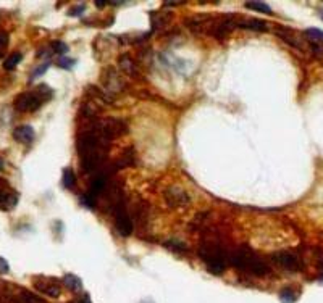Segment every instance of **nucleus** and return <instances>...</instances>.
<instances>
[{
    "label": "nucleus",
    "mask_w": 323,
    "mask_h": 303,
    "mask_svg": "<svg viewBox=\"0 0 323 303\" xmlns=\"http://www.w3.org/2000/svg\"><path fill=\"white\" fill-rule=\"evenodd\" d=\"M320 16H322V20H323V11H322V13H320Z\"/></svg>",
    "instance_id": "c756f323"
},
{
    "label": "nucleus",
    "mask_w": 323,
    "mask_h": 303,
    "mask_svg": "<svg viewBox=\"0 0 323 303\" xmlns=\"http://www.w3.org/2000/svg\"><path fill=\"white\" fill-rule=\"evenodd\" d=\"M18 192L7 189V183L3 179H0V210L3 211H10L16 207L18 203Z\"/></svg>",
    "instance_id": "6e6552de"
},
{
    "label": "nucleus",
    "mask_w": 323,
    "mask_h": 303,
    "mask_svg": "<svg viewBox=\"0 0 323 303\" xmlns=\"http://www.w3.org/2000/svg\"><path fill=\"white\" fill-rule=\"evenodd\" d=\"M0 58H2V52H0Z\"/></svg>",
    "instance_id": "7c9ffc66"
},
{
    "label": "nucleus",
    "mask_w": 323,
    "mask_h": 303,
    "mask_svg": "<svg viewBox=\"0 0 323 303\" xmlns=\"http://www.w3.org/2000/svg\"><path fill=\"white\" fill-rule=\"evenodd\" d=\"M113 213H115V227H117V231L128 237V235L133 234V221H131V216L128 213L126 210V205L123 200H118L117 205L113 207Z\"/></svg>",
    "instance_id": "7ed1b4c3"
},
{
    "label": "nucleus",
    "mask_w": 323,
    "mask_h": 303,
    "mask_svg": "<svg viewBox=\"0 0 323 303\" xmlns=\"http://www.w3.org/2000/svg\"><path fill=\"white\" fill-rule=\"evenodd\" d=\"M63 284H65V286L68 287L70 290H73V292H78V290L83 289L81 279H79V277L75 276V274H66V276L63 277Z\"/></svg>",
    "instance_id": "dca6fc26"
},
{
    "label": "nucleus",
    "mask_w": 323,
    "mask_h": 303,
    "mask_svg": "<svg viewBox=\"0 0 323 303\" xmlns=\"http://www.w3.org/2000/svg\"><path fill=\"white\" fill-rule=\"evenodd\" d=\"M84 8H86V7H84V5H79V7L71 8L68 15H70V16H79V15H81L83 11H84Z\"/></svg>",
    "instance_id": "bb28decb"
},
{
    "label": "nucleus",
    "mask_w": 323,
    "mask_h": 303,
    "mask_svg": "<svg viewBox=\"0 0 323 303\" xmlns=\"http://www.w3.org/2000/svg\"><path fill=\"white\" fill-rule=\"evenodd\" d=\"M44 99L38 90L34 92H23L15 99V108L18 112H36L44 104Z\"/></svg>",
    "instance_id": "20e7f679"
},
{
    "label": "nucleus",
    "mask_w": 323,
    "mask_h": 303,
    "mask_svg": "<svg viewBox=\"0 0 323 303\" xmlns=\"http://www.w3.org/2000/svg\"><path fill=\"white\" fill-rule=\"evenodd\" d=\"M52 48H53V52H55V53H60V55H63V53L68 52V45H66L65 42H62V40L53 42V44H52Z\"/></svg>",
    "instance_id": "4be33fe9"
},
{
    "label": "nucleus",
    "mask_w": 323,
    "mask_h": 303,
    "mask_svg": "<svg viewBox=\"0 0 323 303\" xmlns=\"http://www.w3.org/2000/svg\"><path fill=\"white\" fill-rule=\"evenodd\" d=\"M163 197H165L167 203L172 208L186 207V205L191 202L187 192L185 189H181V187H176V186H172V187H168V189H165V192H163Z\"/></svg>",
    "instance_id": "423d86ee"
},
{
    "label": "nucleus",
    "mask_w": 323,
    "mask_h": 303,
    "mask_svg": "<svg viewBox=\"0 0 323 303\" xmlns=\"http://www.w3.org/2000/svg\"><path fill=\"white\" fill-rule=\"evenodd\" d=\"M48 66H50V63H44V65H41L39 68H36V70L33 71V75H31V81L36 79V77H39V76L44 75V73L48 70Z\"/></svg>",
    "instance_id": "5701e85b"
},
{
    "label": "nucleus",
    "mask_w": 323,
    "mask_h": 303,
    "mask_svg": "<svg viewBox=\"0 0 323 303\" xmlns=\"http://www.w3.org/2000/svg\"><path fill=\"white\" fill-rule=\"evenodd\" d=\"M279 300H281V303H296L297 300L296 290L291 287H284L281 292H279Z\"/></svg>",
    "instance_id": "f3484780"
},
{
    "label": "nucleus",
    "mask_w": 323,
    "mask_h": 303,
    "mask_svg": "<svg viewBox=\"0 0 323 303\" xmlns=\"http://www.w3.org/2000/svg\"><path fill=\"white\" fill-rule=\"evenodd\" d=\"M246 8L254 10V11H260V13L272 15V8H270V5L262 3V2H247V3H246Z\"/></svg>",
    "instance_id": "a211bd4d"
},
{
    "label": "nucleus",
    "mask_w": 323,
    "mask_h": 303,
    "mask_svg": "<svg viewBox=\"0 0 323 303\" xmlns=\"http://www.w3.org/2000/svg\"><path fill=\"white\" fill-rule=\"evenodd\" d=\"M306 38L312 42H323V31L317 28H309L306 29Z\"/></svg>",
    "instance_id": "aec40b11"
},
{
    "label": "nucleus",
    "mask_w": 323,
    "mask_h": 303,
    "mask_svg": "<svg viewBox=\"0 0 323 303\" xmlns=\"http://www.w3.org/2000/svg\"><path fill=\"white\" fill-rule=\"evenodd\" d=\"M230 263L233 265L234 268L241 269V271H247L254 276L270 274V266H268L260 257L255 255L252 250H249L247 247H241V248H237L236 252L231 253Z\"/></svg>",
    "instance_id": "f257e3e1"
},
{
    "label": "nucleus",
    "mask_w": 323,
    "mask_h": 303,
    "mask_svg": "<svg viewBox=\"0 0 323 303\" xmlns=\"http://www.w3.org/2000/svg\"><path fill=\"white\" fill-rule=\"evenodd\" d=\"M21 58H23V55L21 53H11V55L5 60V63H3V68L5 70H8V71H11V70H15L16 66H18V63L21 62Z\"/></svg>",
    "instance_id": "6ab92c4d"
},
{
    "label": "nucleus",
    "mask_w": 323,
    "mask_h": 303,
    "mask_svg": "<svg viewBox=\"0 0 323 303\" xmlns=\"http://www.w3.org/2000/svg\"><path fill=\"white\" fill-rule=\"evenodd\" d=\"M150 18H152V24H154V29H160L170 21V13H165V11H160V13L150 11Z\"/></svg>",
    "instance_id": "2eb2a0df"
},
{
    "label": "nucleus",
    "mask_w": 323,
    "mask_h": 303,
    "mask_svg": "<svg viewBox=\"0 0 323 303\" xmlns=\"http://www.w3.org/2000/svg\"><path fill=\"white\" fill-rule=\"evenodd\" d=\"M86 303H89V300H86Z\"/></svg>",
    "instance_id": "2f4dec72"
},
{
    "label": "nucleus",
    "mask_w": 323,
    "mask_h": 303,
    "mask_svg": "<svg viewBox=\"0 0 323 303\" xmlns=\"http://www.w3.org/2000/svg\"><path fill=\"white\" fill-rule=\"evenodd\" d=\"M10 271V265L5 258L0 257V274H5V272Z\"/></svg>",
    "instance_id": "a878e982"
},
{
    "label": "nucleus",
    "mask_w": 323,
    "mask_h": 303,
    "mask_svg": "<svg viewBox=\"0 0 323 303\" xmlns=\"http://www.w3.org/2000/svg\"><path fill=\"white\" fill-rule=\"evenodd\" d=\"M236 28L251 29V31H265L267 24L262 20H257V18H241V20H237Z\"/></svg>",
    "instance_id": "9b49d317"
},
{
    "label": "nucleus",
    "mask_w": 323,
    "mask_h": 303,
    "mask_svg": "<svg viewBox=\"0 0 323 303\" xmlns=\"http://www.w3.org/2000/svg\"><path fill=\"white\" fill-rule=\"evenodd\" d=\"M167 247H170L172 250H175V252H178V253H185L187 248H186V245L183 244V242H180V240H168L167 244H165Z\"/></svg>",
    "instance_id": "412c9836"
},
{
    "label": "nucleus",
    "mask_w": 323,
    "mask_h": 303,
    "mask_svg": "<svg viewBox=\"0 0 323 303\" xmlns=\"http://www.w3.org/2000/svg\"><path fill=\"white\" fill-rule=\"evenodd\" d=\"M277 36L281 40H284L286 44H289L291 47H294V48H302V44L299 42V38H296V33L294 31H291V29H286V28H278L277 29Z\"/></svg>",
    "instance_id": "ddd939ff"
},
{
    "label": "nucleus",
    "mask_w": 323,
    "mask_h": 303,
    "mask_svg": "<svg viewBox=\"0 0 323 303\" xmlns=\"http://www.w3.org/2000/svg\"><path fill=\"white\" fill-rule=\"evenodd\" d=\"M62 183H63V187L65 189H75L76 187V174L73 171L71 168H65L63 169V176H62Z\"/></svg>",
    "instance_id": "4468645a"
},
{
    "label": "nucleus",
    "mask_w": 323,
    "mask_h": 303,
    "mask_svg": "<svg viewBox=\"0 0 323 303\" xmlns=\"http://www.w3.org/2000/svg\"><path fill=\"white\" fill-rule=\"evenodd\" d=\"M99 131H100V134L110 142L112 139L118 137V136L123 134V132H126V124L121 119L108 118V119H103L99 124Z\"/></svg>",
    "instance_id": "39448f33"
},
{
    "label": "nucleus",
    "mask_w": 323,
    "mask_h": 303,
    "mask_svg": "<svg viewBox=\"0 0 323 303\" xmlns=\"http://www.w3.org/2000/svg\"><path fill=\"white\" fill-rule=\"evenodd\" d=\"M212 24H213V20L207 15L194 16L186 21V26L194 33H207V28L212 26Z\"/></svg>",
    "instance_id": "1a4fd4ad"
},
{
    "label": "nucleus",
    "mask_w": 323,
    "mask_h": 303,
    "mask_svg": "<svg viewBox=\"0 0 323 303\" xmlns=\"http://www.w3.org/2000/svg\"><path fill=\"white\" fill-rule=\"evenodd\" d=\"M34 136H36L34 129L28 124L18 126V128H15V131H13V137L21 144H31L34 141Z\"/></svg>",
    "instance_id": "f8f14e48"
},
{
    "label": "nucleus",
    "mask_w": 323,
    "mask_h": 303,
    "mask_svg": "<svg viewBox=\"0 0 323 303\" xmlns=\"http://www.w3.org/2000/svg\"><path fill=\"white\" fill-rule=\"evenodd\" d=\"M200 258L204 260L212 274H222L227 268V258H225V252L222 250V247H218L217 244H204L202 248L199 252Z\"/></svg>",
    "instance_id": "f03ea898"
},
{
    "label": "nucleus",
    "mask_w": 323,
    "mask_h": 303,
    "mask_svg": "<svg viewBox=\"0 0 323 303\" xmlns=\"http://www.w3.org/2000/svg\"><path fill=\"white\" fill-rule=\"evenodd\" d=\"M2 168H3V161H2V160H0V169H2Z\"/></svg>",
    "instance_id": "c85d7f7f"
},
{
    "label": "nucleus",
    "mask_w": 323,
    "mask_h": 303,
    "mask_svg": "<svg viewBox=\"0 0 323 303\" xmlns=\"http://www.w3.org/2000/svg\"><path fill=\"white\" fill-rule=\"evenodd\" d=\"M75 63H76L75 60H70V58H60L57 65L60 66V68H63V70H71L73 66H75Z\"/></svg>",
    "instance_id": "b1692460"
},
{
    "label": "nucleus",
    "mask_w": 323,
    "mask_h": 303,
    "mask_svg": "<svg viewBox=\"0 0 323 303\" xmlns=\"http://www.w3.org/2000/svg\"><path fill=\"white\" fill-rule=\"evenodd\" d=\"M272 260L275 262L278 266H281L283 269L286 271H292V272H296V271H299L302 268V263H301V260L297 255H294V253H291V252H279V253H275V255L272 257Z\"/></svg>",
    "instance_id": "0eeeda50"
},
{
    "label": "nucleus",
    "mask_w": 323,
    "mask_h": 303,
    "mask_svg": "<svg viewBox=\"0 0 323 303\" xmlns=\"http://www.w3.org/2000/svg\"><path fill=\"white\" fill-rule=\"evenodd\" d=\"M7 45H8V34L0 33V52H3V48H7Z\"/></svg>",
    "instance_id": "393cba45"
},
{
    "label": "nucleus",
    "mask_w": 323,
    "mask_h": 303,
    "mask_svg": "<svg viewBox=\"0 0 323 303\" xmlns=\"http://www.w3.org/2000/svg\"><path fill=\"white\" fill-rule=\"evenodd\" d=\"M34 286H36V289H38L41 294H46L48 297H53V299L60 295V286H58V282H55L53 279L36 281Z\"/></svg>",
    "instance_id": "9d476101"
},
{
    "label": "nucleus",
    "mask_w": 323,
    "mask_h": 303,
    "mask_svg": "<svg viewBox=\"0 0 323 303\" xmlns=\"http://www.w3.org/2000/svg\"><path fill=\"white\" fill-rule=\"evenodd\" d=\"M95 5H97V7H105L107 2H95Z\"/></svg>",
    "instance_id": "cd10ccee"
}]
</instances>
